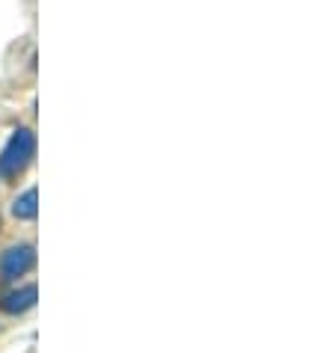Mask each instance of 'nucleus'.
I'll use <instances>...</instances> for the list:
<instances>
[{
  "instance_id": "obj_4",
  "label": "nucleus",
  "mask_w": 332,
  "mask_h": 353,
  "mask_svg": "<svg viewBox=\"0 0 332 353\" xmlns=\"http://www.w3.org/2000/svg\"><path fill=\"white\" fill-rule=\"evenodd\" d=\"M12 214H15V220H36V214H39V193H36V188H30L27 193L18 196L15 205H12Z\"/></svg>"
},
{
  "instance_id": "obj_2",
  "label": "nucleus",
  "mask_w": 332,
  "mask_h": 353,
  "mask_svg": "<svg viewBox=\"0 0 332 353\" xmlns=\"http://www.w3.org/2000/svg\"><path fill=\"white\" fill-rule=\"evenodd\" d=\"M36 264V250L30 243H18V247H9L3 256H0V279H18L24 273H30Z\"/></svg>"
},
{
  "instance_id": "obj_1",
  "label": "nucleus",
  "mask_w": 332,
  "mask_h": 353,
  "mask_svg": "<svg viewBox=\"0 0 332 353\" xmlns=\"http://www.w3.org/2000/svg\"><path fill=\"white\" fill-rule=\"evenodd\" d=\"M36 154V137L30 128H18L0 152V179H18Z\"/></svg>"
},
{
  "instance_id": "obj_3",
  "label": "nucleus",
  "mask_w": 332,
  "mask_h": 353,
  "mask_svg": "<svg viewBox=\"0 0 332 353\" xmlns=\"http://www.w3.org/2000/svg\"><path fill=\"white\" fill-rule=\"evenodd\" d=\"M36 297H39L36 285H27V288H21V291L9 294L6 300H0V309L9 312V315H21V312H27V309L36 306Z\"/></svg>"
}]
</instances>
